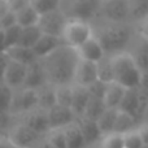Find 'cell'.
Wrapping results in <instances>:
<instances>
[{
	"label": "cell",
	"instance_id": "obj_1",
	"mask_svg": "<svg viewBox=\"0 0 148 148\" xmlns=\"http://www.w3.org/2000/svg\"><path fill=\"white\" fill-rule=\"evenodd\" d=\"M78 61L79 56L77 53V49L66 44H61L51 55L40 59L46 73L47 83L55 87L73 84Z\"/></svg>",
	"mask_w": 148,
	"mask_h": 148
},
{
	"label": "cell",
	"instance_id": "obj_2",
	"mask_svg": "<svg viewBox=\"0 0 148 148\" xmlns=\"http://www.w3.org/2000/svg\"><path fill=\"white\" fill-rule=\"evenodd\" d=\"M92 26L94 36L100 42L107 55H117L127 51L133 39V31L127 22H109L97 18Z\"/></svg>",
	"mask_w": 148,
	"mask_h": 148
},
{
	"label": "cell",
	"instance_id": "obj_3",
	"mask_svg": "<svg viewBox=\"0 0 148 148\" xmlns=\"http://www.w3.org/2000/svg\"><path fill=\"white\" fill-rule=\"evenodd\" d=\"M113 70L114 82L125 88H139L142 86L143 73L139 69L135 59L127 51L113 55Z\"/></svg>",
	"mask_w": 148,
	"mask_h": 148
},
{
	"label": "cell",
	"instance_id": "obj_4",
	"mask_svg": "<svg viewBox=\"0 0 148 148\" xmlns=\"http://www.w3.org/2000/svg\"><path fill=\"white\" fill-rule=\"evenodd\" d=\"M103 0H61L60 10L68 20L90 22L96 20Z\"/></svg>",
	"mask_w": 148,
	"mask_h": 148
},
{
	"label": "cell",
	"instance_id": "obj_5",
	"mask_svg": "<svg viewBox=\"0 0 148 148\" xmlns=\"http://www.w3.org/2000/svg\"><path fill=\"white\" fill-rule=\"evenodd\" d=\"M92 36H94V30H92V26L90 22L79 20H69L65 26L61 39L64 44L77 49Z\"/></svg>",
	"mask_w": 148,
	"mask_h": 148
},
{
	"label": "cell",
	"instance_id": "obj_6",
	"mask_svg": "<svg viewBox=\"0 0 148 148\" xmlns=\"http://www.w3.org/2000/svg\"><path fill=\"white\" fill-rule=\"evenodd\" d=\"M3 62V82L13 90L22 88L26 81L27 66L20 62L12 61L4 52H1Z\"/></svg>",
	"mask_w": 148,
	"mask_h": 148
},
{
	"label": "cell",
	"instance_id": "obj_7",
	"mask_svg": "<svg viewBox=\"0 0 148 148\" xmlns=\"http://www.w3.org/2000/svg\"><path fill=\"white\" fill-rule=\"evenodd\" d=\"M68 21L69 20L66 18V16L60 9H56V10H52V12L40 14L38 26L44 35H51V36H56V38L61 39Z\"/></svg>",
	"mask_w": 148,
	"mask_h": 148
},
{
	"label": "cell",
	"instance_id": "obj_8",
	"mask_svg": "<svg viewBox=\"0 0 148 148\" xmlns=\"http://www.w3.org/2000/svg\"><path fill=\"white\" fill-rule=\"evenodd\" d=\"M40 138L43 135L35 133L22 122L10 126L8 133V143L14 148H31Z\"/></svg>",
	"mask_w": 148,
	"mask_h": 148
},
{
	"label": "cell",
	"instance_id": "obj_9",
	"mask_svg": "<svg viewBox=\"0 0 148 148\" xmlns=\"http://www.w3.org/2000/svg\"><path fill=\"white\" fill-rule=\"evenodd\" d=\"M97 18L109 22H129L127 0H103Z\"/></svg>",
	"mask_w": 148,
	"mask_h": 148
},
{
	"label": "cell",
	"instance_id": "obj_10",
	"mask_svg": "<svg viewBox=\"0 0 148 148\" xmlns=\"http://www.w3.org/2000/svg\"><path fill=\"white\" fill-rule=\"evenodd\" d=\"M38 108V92L33 88H22L14 90V97L10 107V114H25L30 110Z\"/></svg>",
	"mask_w": 148,
	"mask_h": 148
},
{
	"label": "cell",
	"instance_id": "obj_11",
	"mask_svg": "<svg viewBox=\"0 0 148 148\" xmlns=\"http://www.w3.org/2000/svg\"><path fill=\"white\" fill-rule=\"evenodd\" d=\"M21 122L25 123L26 126L33 129L35 133L40 134L43 136L47 135L48 131L51 130L49 122H48V116H47V110L42 109V108H35V109L22 114Z\"/></svg>",
	"mask_w": 148,
	"mask_h": 148
},
{
	"label": "cell",
	"instance_id": "obj_12",
	"mask_svg": "<svg viewBox=\"0 0 148 148\" xmlns=\"http://www.w3.org/2000/svg\"><path fill=\"white\" fill-rule=\"evenodd\" d=\"M47 116H48V122L49 127L52 129H64L68 125L75 122L77 117L73 113V110L68 107H62V105L56 104L52 107L49 110H47Z\"/></svg>",
	"mask_w": 148,
	"mask_h": 148
},
{
	"label": "cell",
	"instance_id": "obj_13",
	"mask_svg": "<svg viewBox=\"0 0 148 148\" xmlns=\"http://www.w3.org/2000/svg\"><path fill=\"white\" fill-rule=\"evenodd\" d=\"M97 68L95 62L84 61L79 59L78 65L75 68V74H74V82L73 84L81 87H88L94 82L97 81Z\"/></svg>",
	"mask_w": 148,
	"mask_h": 148
},
{
	"label": "cell",
	"instance_id": "obj_14",
	"mask_svg": "<svg viewBox=\"0 0 148 148\" xmlns=\"http://www.w3.org/2000/svg\"><path fill=\"white\" fill-rule=\"evenodd\" d=\"M138 39L133 36L130 44L127 47V52L135 59L142 73L148 72V39L136 34Z\"/></svg>",
	"mask_w": 148,
	"mask_h": 148
},
{
	"label": "cell",
	"instance_id": "obj_15",
	"mask_svg": "<svg viewBox=\"0 0 148 148\" xmlns=\"http://www.w3.org/2000/svg\"><path fill=\"white\" fill-rule=\"evenodd\" d=\"M77 53H78L81 60L95 62V64L99 62L101 59H104L105 55H107L100 42L95 36L90 38L86 43H83L79 48H77Z\"/></svg>",
	"mask_w": 148,
	"mask_h": 148
},
{
	"label": "cell",
	"instance_id": "obj_16",
	"mask_svg": "<svg viewBox=\"0 0 148 148\" xmlns=\"http://www.w3.org/2000/svg\"><path fill=\"white\" fill-rule=\"evenodd\" d=\"M139 88H126V92L123 95V99L121 101L118 109L136 117L138 113H140L142 107V96Z\"/></svg>",
	"mask_w": 148,
	"mask_h": 148
},
{
	"label": "cell",
	"instance_id": "obj_17",
	"mask_svg": "<svg viewBox=\"0 0 148 148\" xmlns=\"http://www.w3.org/2000/svg\"><path fill=\"white\" fill-rule=\"evenodd\" d=\"M47 84V78H46V73H44L43 65H42L40 60L33 62L31 65L27 66V74H26V81L23 87L26 88H33V90H38L42 86Z\"/></svg>",
	"mask_w": 148,
	"mask_h": 148
},
{
	"label": "cell",
	"instance_id": "obj_18",
	"mask_svg": "<svg viewBox=\"0 0 148 148\" xmlns=\"http://www.w3.org/2000/svg\"><path fill=\"white\" fill-rule=\"evenodd\" d=\"M79 125V129L82 131V135L84 138V142H86V146H90V144H94L96 142H101L103 139V134L100 131L99 126H97V122L96 121H92V120H88V118H84V117H81L77 120Z\"/></svg>",
	"mask_w": 148,
	"mask_h": 148
},
{
	"label": "cell",
	"instance_id": "obj_19",
	"mask_svg": "<svg viewBox=\"0 0 148 148\" xmlns=\"http://www.w3.org/2000/svg\"><path fill=\"white\" fill-rule=\"evenodd\" d=\"M90 97H91V95H90L88 90L86 87L73 84V101H72V107L70 108H72L73 113L75 114L77 120L83 117Z\"/></svg>",
	"mask_w": 148,
	"mask_h": 148
},
{
	"label": "cell",
	"instance_id": "obj_20",
	"mask_svg": "<svg viewBox=\"0 0 148 148\" xmlns=\"http://www.w3.org/2000/svg\"><path fill=\"white\" fill-rule=\"evenodd\" d=\"M62 43V40L60 38H56V36H51V35H42V38L38 40V43L34 46L33 51L34 53L36 55L39 60L47 57L48 55H51L55 49H57Z\"/></svg>",
	"mask_w": 148,
	"mask_h": 148
},
{
	"label": "cell",
	"instance_id": "obj_21",
	"mask_svg": "<svg viewBox=\"0 0 148 148\" xmlns=\"http://www.w3.org/2000/svg\"><path fill=\"white\" fill-rule=\"evenodd\" d=\"M9 57L12 61H16V62H20L22 65H31L33 62L38 61V57L34 53L33 49L30 48H25V47H21V46H14L12 48H8L5 51H1Z\"/></svg>",
	"mask_w": 148,
	"mask_h": 148
},
{
	"label": "cell",
	"instance_id": "obj_22",
	"mask_svg": "<svg viewBox=\"0 0 148 148\" xmlns=\"http://www.w3.org/2000/svg\"><path fill=\"white\" fill-rule=\"evenodd\" d=\"M126 92V88L123 86H121L117 82H112V83H108L107 86V91L104 95V103L107 108H114L118 109L121 101L123 99V95Z\"/></svg>",
	"mask_w": 148,
	"mask_h": 148
},
{
	"label": "cell",
	"instance_id": "obj_23",
	"mask_svg": "<svg viewBox=\"0 0 148 148\" xmlns=\"http://www.w3.org/2000/svg\"><path fill=\"white\" fill-rule=\"evenodd\" d=\"M129 22L135 25L148 18V0H127Z\"/></svg>",
	"mask_w": 148,
	"mask_h": 148
},
{
	"label": "cell",
	"instance_id": "obj_24",
	"mask_svg": "<svg viewBox=\"0 0 148 148\" xmlns=\"http://www.w3.org/2000/svg\"><path fill=\"white\" fill-rule=\"evenodd\" d=\"M38 92V108L49 110L57 104L56 101V87L47 83L36 90Z\"/></svg>",
	"mask_w": 148,
	"mask_h": 148
},
{
	"label": "cell",
	"instance_id": "obj_25",
	"mask_svg": "<svg viewBox=\"0 0 148 148\" xmlns=\"http://www.w3.org/2000/svg\"><path fill=\"white\" fill-rule=\"evenodd\" d=\"M64 133H65V136H66L68 148H84V147H87L77 121L73 123H70V125H68L66 127H64Z\"/></svg>",
	"mask_w": 148,
	"mask_h": 148
},
{
	"label": "cell",
	"instance_id": "obj_26",
	"mask_svg": "<svg viewBox=\"0 0 148 148\" xmlns=\"http://www.w3.org/2000/svg\"><path fill=\"white\" fill-rule=\"evenodd\" d=\"M42 35H43V33H42V30L39 29L38 25L30 26V27H22L20 42H18L17 46L33 49L34 46H35V44L38 43L39 39L42 38Z\"/></svg>",
	"mask_w": 148,
	"mask_h": 148
},
{
	"label": "cell",
	"instance_id": "obj_27",
	"mask_svg": "<svg viewBox=\"0 0 148 148\" xmlns=\"http://www.w3.org/2000/svg\"><path fill=\"white\" fill-rule=\"evenodd\" d=\"M97 68V78L104 83L114 82V70H113V59L110 55H105L104 59L96 62Z\"/></svg>",
	"mask_w": 148,
	"mask_h": 148
},
{
	"label": "cell",
	"instance_id": "obj_28",
	"mask_svg": "<svg viewBox=\"0 0 148 148\" xmlns=\"http://www.w3.org/2000/svg\"><path fill=\"white\" fill-rule=\"evenodd\" d=\"M117 114H118V109L114 108H107L105 112L101 114V117L96 121L97 126H99L100 131L103 135H108L112 134L114 131V125H116V120H117Z\"/></svg>",
	"mask_w": 148,
	"mask_h": 148
},
{
	"label": "cell",
	"instance_id": "obj_29",
	"mask_svg": "<svg viewBox=\"0 0 148 148\" xmlns=\"http://www.w3.org/2000/svg\"><path fill=\"white\" fill-rule=\"evenodd\" d=\"M135 121L136 117L129 114V113L123 112V110L118 109V114H117V120H116V125H114V131L113 133L117 134H126L129 131L134 130L135 127Z\"/></svg>",
	"mask_w": 148,
	"mask_h": 148
},
{
	"label": "cell",
	"instance_id": "obj_30",
	"mask_svg": "<svg viewBox=\"0 0 148 148\" xmlns=\"http://www.w3.org/2000/svg\"><path fill=\"white\" fill-rule=\"evenodd\" d=\"M0 31H1L3 51H5V49L12 48V47H14L18 44L22 27H21L20 25H14V26L8 27V29H0Z\"/></svg>",
	"mask_w": 148,
	"mask_h": 148
},
{
	"label": "cell",
	"instance_id": "obj_31",
	"mask_svg": "<svg viewBox=\"0 0 148 148\" xmlns=\"http://www.w3.org/2000/svg\"><path fill=\"white\" fill-rule=\"evenodd\" d=\"M105 109H107V107H105L104 100L91 96L88 100V104L86 107V110H84L83 117L92 121H97L101 117L103 113L105 112Z\"/></svg>",
	"mask_w": 148,
	"mask_h": 148
},
{
	"label": "cell",
	"instance_id": "obj_32",
	"mask_svg": "<svg viewBox=\"0 0 148 148\" xmlns=\"http://www.w3.org/2000/svg\"><path fill=\"white\" fill-rule=\"evenodd\" d=\"M16 14H17V23L21 27H30V26L38 25L39 17H40V14L31 5L23 8L22 10H20Z\"/></svg>",
	"mask_w": 148,
	"mask_h": 148
},
{
	"label": "cell",
	"instance_id": "obj_33",
	"mask_svg": "<svg viewBox=\"0 0 148 148\" xmlns=\"http://www.w3.org/2000/svg\"><path fill=\"white\" fill-rule=\"evenodd\" d=\"M56 101L59 105L62 107H72L73 101V84H66V86H59L56 87ZM72 109V108H70Z\"/></svg>",
	"mask_w": 148,
	"mask_h": 148
},
{
	"label": "cell",
	"instance_id": "obj_34",
	"mask_svg": "<svg viewBox=\"0 0 148 148\" xmlns=\"http://www.w3.org/2000/svg\"><path fill=\"white\" fill-rule=\"evenodd\" d=\"M60 4H61V0H31V7L35 8L39 14L60 9Z\"/></svg>",
	"mask_w": 148,
	"mask_h": 148
},
{
	"label": "cell",
	"instance_id": "obj_35",
	"mask_svg": "<svg viewBox=\"0 0 148 148\" xmlns=\"http://www.w3.org/2000/svg\"><path fill=\"white\" fill-rule=\"evenodd\" d=\"M46 138L56 148H68L66 136H65L64 129H52V130L48 131Z\"/></svg>",
	"mask_w": 148,
	"mask_h": 148
},
{
	"label": "cell",
	"instance_id": "obj_36",
	"mask_svg": "<svg viewBox=\"0 0 148 148\" xmlns=\"http://www.w3.org/2000/svg\"><path fill=\"white\" fill-rule=\"evenodd\" d=\"M1 112H9L10 107L13 103V97H14V90L10 88L8 84H5L4 82H1Z\"/></svg>",
	"mask_w": 148,
	"mask_h": 148
},
{
	"label": "cell",
	"instance_id": "obj_37",
	"mask_svg": "<svg viewBox=\"0 0 148 148\" xmlns=\"http://www.w3.org/2000/svg\"><path fill=\"white\" fill-rule=\"evenodd\" d=\"M101 148H125L122 134L112 133L103 136L101 139Z\"/></svg>",
	"mask_w": 148,
	"mask_h": 148
},
{
	"label": "cell",
	"instance_id": "obj_38",
	"mask_svg": "<svg viewBox=\"0 0 148 148\" xmlns=\"http://www.w3.org/2000/svg\"><path fill=\"white\" fill-rule=\"evenodd\" d=\"M123 143H125V148H143L144 147L143 140L140 138V134L138 131V127L123 134Z\"/></svg>",
	"mask_w": 148,
	"mask_h": 148
},
{
	"label": "cell",
	"instance_id": "obj_39",
	"mask_svg": "<svg viewBox=\"0 0 148 148\" xmlns=\"http://www.w3.org/2000/svg\"><path fill=\"white\" fill-rule=\"evenodd\" d=\"M107 86H108V83H104V82L97 79V81L94 82L91 86L87 87V90H88L91 96L97 97V99H104L105 91H107Z\"/></svg>",
	"mask_w": 148,
	"mask_h": 148
},
{
	"label": "cell",
	"instance_id": "obj_40",
	"mask_svg": "<svg viewBox=\"0 0 148 148\" xmlns=\"http://www.w3.org/2000/svg\"><path fill=\"white\" fill-rule=\"evenodd\" d=\"M14 25H18L17 23V14L12 10H8L5 14L0 16V29H8L12 27Z\"/></svg>",
	"mask_w": 148,
	"mask_h": 148
},
{
	"label": "cell",
	"instance_id": "obj_41",
	"mask_svg": "<svg viewBox=\"0 0 148 148\" xmlns=\"http://www.w3.org/2000/svg\"><path fill=\"white\" fill-rule=\"evenodd\" d=\"M7 4L12 12L18 13L20 10H22L23 8L31 5V0H8Z\"/></svg>",
	"mask_w": 148,
	"mask_h": 148
},
{
	"label": "cell",
	"instance_id": "obj_42",
	"mask_svg": "<svg viewBox=\"0 0 148 148\" xmlns=\"http://www.w3.org/2000/svg\"><path fill=\"white\" fill-rule=\"evenodd\" d=\"M136 34H139L140 36L148 39V18L144 20L143 22H140V23L136 25Z\"/></svg>",
	"mask_w": 148,
	"mask_h": 148
},
{
	"label": "cell",
	"instance_id": "obj_43",
	"mask_svg": "<svg viewBox=\"0 0 148 148\" xmlns=\"http://www.w3.org/2000/svg\"><path fill=\"white\" fill-rule=\"evenodd\" d=\"M31 148H56L53 146V144L51 143V142L48 140V139L46 138V135L43 136V138H40L38 142H36L35 144H34Z\"/></svg>",
	"mask_w": 148,
	"mask_h": 148
},
{
	"label": "cell",
	"instance_id": "obj_44",
	"mask_svg": "<svg viewBox=\"0 0 148 148\" xmlns=\"http://www.w3.org/2000/svg\"><path fill=\"white\" fill-rule=\"evenodd\" d=\"M138 131H139V134H140V138H142V140H143L144 147L148 146V123H144V125L139 126Z\"/></svg>",
	"mask_w": 148,
	"mask_h": 148
},
{
	"label": "cell",
	"instance_id": "obj_45",
	"mask_svg": "<svg viewBox=\"0 0 148 148\" xmlns=\"http://www.w3.org/2000/svg\"><path fill=\"white\" fill-rule=\"evenodd\" d=\"M140 87H147L148 88V72L143 73V77H142V86Z\"/></svg>",
	"mask_w": 148,
	"mask_h": 148
},
{
	"label": "cell",
	"instance_id": "obj_46",
	"mask_svg": "<svg viewBox=\"0 0 148 148\" xmlns=\"http://www.w3.org/2000/svg\"><path fill=\"white\" fill-rule=\"evenodd\" d=\"M143 148H148V146H146V147H143Z\"/></svg>",
	"mask_w": 148,
	"mask_h": 148
},
{
	"label": "cell",
	"instance_id": "obj_47",
	"mask_svg": "<svg viewBox=\"0 0 148 148\" xmlns=\"http://www.w3.org/2000/svg\"><path fill=\"white\" fill-rule=\"evenodd\" d=\"M3 1H8V0H3Z\"/></svg>",
	"mask_w": 148,
	"mask_h": 148
}]
</instances>
